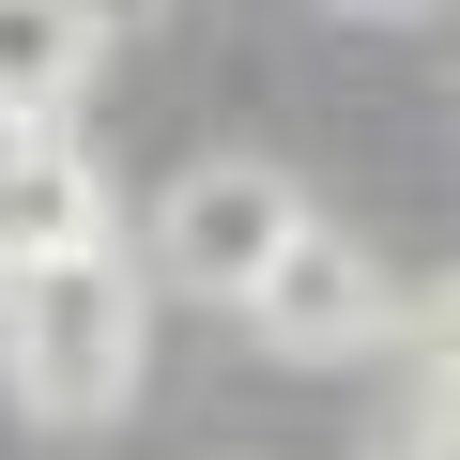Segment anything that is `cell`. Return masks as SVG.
Masks as SVG:
<instances>
[{
    "mask_svg": "<svg viewBox=\"0 0 460 460\" xmlns=\"http://www.w3.org/2000/svg\"><path fill=\"white\" fill-rule=\"evenodd\" d=\"M154 368V307H138V261L93 246V261H47V277H0V384H16L31 429H108Z\"/></svg>",
    "mask_w": 460,
    "mask_h": 460,
    "instance_id": "obj_1",
    "label": "cell"
},
{
    "mask_svg": "<svg viewBox=\"0 0 460 460\" xmlns=\"http://www.w3.org/2000/svg\"><path fill=\"white\" fill-rule=\"evenodd\" d=\"M292 230H307V184H292L277 154H199V169H169V199H154V277L199 292V307H246Z\"/></svg>",
    "mask_w": 460,
    "mask_h": 460,
    "instance_id": "obj_2",
    "label": "cell"
},
{
    "mask_svg": "<svg viewBox=\"0 0 460 460\" xmlns=\"http://www.w3.org/2000/svg\"><path fill=\"white\" fill-rule=\"evenodd\" d=\"M246 338H261V353H292V368H353V353H399V277L353 246L338 215H307L292 246H277V277L246 292Z\"/></svg>",
    "mask_w": 460,
    "mask_h": 460,
    "instance_id": "obj_3",
    "label": "cell"
},
{
    "mask_svg": "<svg viewBox=\"0 0 460 460\" xmlns=\"http://www.w3.org/2000/svg\"><path fill=\"white\" fill-rule=\"evenodd\" d=\"M123 230L108 169L62 138V123H0V277H47V261H93Z\"/></svg>",
    "mask_w": 460,
    "mask_h": 460,
    "instance_id": "obj_4",
    "label": "cell"
},
{
    "mask_svg": "<svg viewBox=\"0 0 460 460\" xmlns=\"http://www.w3.org/2000/svg\"><path fill=\"white\" fill-rule=\"evenodd\" d=\"M123 0H0V123H62L108 62Z\"/></svg>",
    "mask_w": 460,
    "mask_h": 460,
    "instance_id": "obj_5",
    "label": "cell"
},
{
    "mask_svg": "<svg viewBox=\"0 0 460 460\" xmlns=\"http://www.w3.org/2000/svg\"><path fill=\"white\" fill-rule=\"evenodd\" d=\"M399 353H414V429H429V460H460V277H445L429 307H399Z\"/></svg>",
    "mask_w": 460,
    "mask_h": 460,
    "instance_id": "obj_6",
    "label": "cell"
},
{
    "mask_svg": "<svg viewBox=\"0 0 460 460\" xmlns=\"http://www.w3.org/2000/svg\"><path fill=\"white\" fill-rule=\"evenodd\" d=\"M338 16H429V0H338Z\"/></svg>",
    "mask_w": 460,
    "mask_h": 460,
    "instance_id": "obj_7",
    "label": "cell"
}]
</instances>
